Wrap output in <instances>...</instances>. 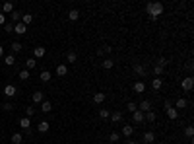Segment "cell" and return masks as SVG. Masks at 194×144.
Returning <instances> with one entry per match:
<instances>
[{
	"label": "cell",
	"instance_id": "1",
	"mask_svg": "<svg viewBox=\"0 0 194 144\" xmlns=\"http://www.w3.org/2000/svg\"><path fill=\"white\" fill-rule=\"evenodd\" d=\"M163 10H165V6L161 2H148L146 4V12H148L151 22H157V18L163 14Z\"/></svg>",
	"mask_w": 194,
	"mask_h": 144
},
{
	"label": "cell",
	"instance_id": "2",
	"mask_svg": "<svg viewBox=\"0 0 194 144\" xmlns=\"http://www.w3.org/2000/svg\"><path fill=\"white\" fill-rule=\"evenodd\" d=\"M165 111H167V117H169V119H171V121H175V119H177V117H179V111H177L175 107H173V103H171V101H169V99H167V101H165Z\"/></svg>",
	"mask_w": 194,
	"mask_h": 144
},
{
	"label": "cell",
	"instance_id": "3",
	"mask_svg": "<svg viewBox=\"0 0 194 144\" xmlns=\"http://www.w3.org/2000/svg\"><path fill=\"white\" fill-rule=\"evenodd\" d=\"M181 88L185 90V92H190V90L194 88V78H182V82H181Z\"/></svg>",
	"mask_w": 194,
	"mask_h": 144
},
{
	"label": "cell",
	"instance_id": "4",
	"mask_svg": "<svg viewBox=\"0 0 194 144\" xmlns=\"http://www.w3.org/2000/svg\"><path fill=\"white\" fill-rule=\"evenodd\" d=\"M138 109L142 111V113H148V111H151V101L150 99H142L138 105Z\"/></svg>",
	"mask_w": 194,
	"mask_h": 144
},
{
	"label": "cell",
	"instance_id": "5",
	"mask_svg": "<svg viewBox=\"0 0 194 144\" xmlns=\"http://www.w3.org/2000/svg\"><path fill=\"white\" fill-rule=\"evenodd\" d=\"M16 94H18V88L12 86V84H8V86L4 88V95H6V98H14Z\"/></svg>",
	"mask_w": 194,
	"mask_h": 144
},
{
	"label": "cell",
	"instance_id": "6",
	"mask_svg": "<svg viewBox=\"0 0 194 144\" xmlns=\"http://www.w3.org/2000/svg\"><path fill=\"white\" fill-rule=\"evenodd\" d=\"M132 121H134V125H140V123H144V113L140 109H136L134 113H132Z\"/></svg>",
	"mask_w": 194,
	"mask_h": 144
},
{
	"label": "cell",
	"instance_id": "7",
	"mask_svg": "<svg viewBox=\"0 0 194 144\" xmlns=\"http://www.w3.org/2000/svg\"><path fill=\"white\" fill-rule=\"evenodd\" d=\"M134 72L138 74V76H146V74H148V68H146L144 65H140V62H136V65H134Z\"/></svg>",
	"mask_w": 194,
	"mask_h": 144
},
{
	"label": "cell",
	"instance_id": "8",
	"mask_svg": "<svg viewBox=\"0 0 194 144\" xmlns=\"http://www.w3.org/2000/svg\"><path fill=\"white\" fill-rule=\"evenodd\" d=\"M31 99H33V103H43V101H45V94L43 92H33V94H31Z\"/></svg>",
	"mask_w": 194,
	"mask_h": 144
},
{
	"label": "cell",
	"instance_id": "9",
	"mask_svg": "<svg viewBox=\"0 0 194 144\" xmlns=\"http://www.w3.org/2000/svg\"><path fill=\"white\" fill-rule=\"evenodd\" d=\"M18 125H19V129H22V131H29V129H31V119L23 117V119H19Z\"/></svg>",
	"mask_w": 194,
	"mask_h": 144
},
{
	"label": "cell",
	"instance_id": "10",
	"mask_svg": "<svg viewBox=\"0 0 194 144\" xmlns=\"http://www.w3.org/2000/svg\"><path fill=\"white\" fill-rule=\"evenodd\" d=\"M132 88H134V92H136V94H144V92H146V84L142 82V80L134 82V86H132Z\"/></svg>",
	"mask_w": 194,
	"mask_h": 144
},
{
	"label": "cell",
	"instance_id": "11",
	"mask_svg": "<svg viewBox=\"0 0 194 144\" xmlns=\"http://www.w3.org/2000/svg\"><path fill=\"white\" fill-rule=\"evenodd\" d=\"M51 129V123L49 121H41L39 125H37V132H41V135H43V132H47Z\"/></svg>",
	"mask_w": 194,
	"mask_h": 144
},
{
	"label": "cell",
	"instance_id": "12",
	"mask_svg": "<svg viewBox=\"0 0 194 144\" xmlns=\"http://www.w3.org/2000/svg\"><path fill=\"white\" fill-rule=\"evenodd\" d=\"M151 88H153L155 92H159V90L163 88V80L161 78H151Z\"/></svg>",
	"mask_w": 194,
	"mask_h": 144
},
{
	"label": "cell",
	"instance_id": "13",
	"mask_svg": "<svg viewBox=\"0 0 194 144\" xmlns=\"http://www.w3.org/2000/svg\"><path fill=\"white\" fill-rule=\"evenodd\" d=\"M25 31H27V25H23L22 22H19V24H16V25H14V33H18V35H23V33H25Z\"/></svg>",
	"mask_w": 194,
	"mask_h": 144
},
{
	"label": "cell",
	"instance_id": "14",
	"mask_svg": "<svg viewBox=\"0 0 194 144\" xmlns=\"http://www.w3.org/2000/svg\"><path fill=\"white\" fill-rule=\"evenodd\" d=\"M186 105H188V101H186L185 98H179V99H177V101H175V105H173V107H175L177 111H179V109H185V107H186Z\"/></svg>",
	"mask_w": 194,
	"mask_h": 144
},
{
	"label": "cell",
	"instance_id": "15",
	"mask_svg": "<svg viewBox=\"0 0 194 144\" xmlns=\"http://www.w3.org/2000/svg\"><path fill=\"white\" fill-rule=\"evenodd\" d=\"M12 12H14V4L12 2H4L2 4V14L6 16V14H12Z\"/></svg>",
	"mask_w": 194,
	"mask_h": 144
},
{
	"label": "cell",
	"instance_id": "16",
	"mask_svg": "<svg viewBox=\"0 0 194 144\" xmlns=\"http://www.w3.org/2000/svg\"><path fill=\"white\" fill-rule=\"evenodd\" d=\"M66 74H68L66 65H56V76H66Z\"/></svg>",
	"mask_w": 194,
	"mask_h": 144
},
{
	"label": "cell",
	"instance_id": "17",
	"mask_svg": "<svg viewBox=\"0 0 194 144\" xmlns=\"http://www.w3.org/2000/svg\"><path fill=\"white\" fill-rule=\"evenodd\" d=\"M132 132H134V125H124L122 127V136H132Z\"/></svg>",
	"mask_w": 194,
	"mask_h": 144
},
{
	"label": "cell",
	"instance_id": "18",
	"mask_svg": "<svg viewBox=\"0 0 194 144\" xmlns=\"http://www.w3.org/2000/svg\"><path fill=\"white\" fill-rule=\"evenodd\" d=\"M105 98H107V95H105L103 92L93 94V103H103V101H105Z\"/></svg>",
	"mask_w": 194,
	"mask_h": 144
},
{
	"label": "cell",
	"instance_id": "19",
	"mask_svg": "<svg viewBox=\"0 0 194 144\" xmlns=\"http://www.w3.org/2000/svg\"><path fill=\"white\" fill-rule=\"evenodd\" d=\"M41 111H43V113H51V111H52V103L45 99L43 103H41Z\"/></svg>",
	"mask_w": 194,
	"mask_h": 144
},
{
	"label": "cell",
	"instance_id": "20",
	"mask_svg": "<svg viewBox=\"0 0 194 144\" xmlns=\"http://www.w3.org/2000/svg\"><path fill=\"white\" fill-rule=\"evenodd\" d=\"M153 140H155V135H153V132H151V131L144 132V142H146V144H151Z\"/></svg>",
	"mask_w": 194,
	"mask_h": 144
},
{
	"label": "cell",
	"instance_id": "21",
	"mask_svg": "<svg viewBox=\"0 0 194 144\" xmlns=\"http://www.w3.org/2000/svg\"><path fill=\"white\" fill-rule=\"evenodd\" d=\"M68 20H70V22H76V20H80V12H78L76 8L70 10V12H68Z\"/></svg>",
	"mask_w": 194,
	"mask_h": 144
},
{
	"label": "cell",
	"instance_id": "22",
	"mask_svg": "<svg viewBox=\"0 0 194 144\" xmlns=\"http://www.w3.org/2000/svg\"><path fill=\"white\" fill-rule=\"evenodd\" d=\"M155 119H157L155 111H148V113H144V121H148V123H153Z\"/></svg>",
	"mask_w": 194,
	"mask_h": 144
},
{
	"label": "cell",
	"instance_id": "23",
	"mask_svg": "<svg viewBox=\"0 0 194 144\" xmlns=\"http://www.w3.org/2000/svg\"><path fill=\"white\" fill-rule=\"evenodd\" d=\"M101 66L105 68V70H111V68L115 66V61H113V58H105V61L101 62Z\"/></svg>",
	"mask_w": 194,
	"mask_h": 144
},
{
	"label": "cell",
	"instance_id": "24",
	"mask_svg": "<svg viewBox=\"0 0 194 144\" xmlns=\"http://www.w3.org/2000/svg\"><path fill=\"white\" fill-rule=\"evenodd\" d=\"M45 47H35L33 49V55H35V58H41V57H45Z\"/></svg>",
	"mask_w": 194,
	"mask_h": 144
},
{
	"label": "cell",
	"instance_id": "25",
	"mask_svg": "<svg viewBox=\"0 0 194 144\" xmlns=\"http://www.w3.org/2000/svg\"><path fill=\"white\" fill-rule=\"evenodd\" d=\"M4 65H6V66H14L16 65V57L14 55H6V57H4Z\"/></svg>",
	"mask_w": 194,
	"mask_h": 144
},
{
	"label": "cell",
	"instance_id": "26",
	"mask_svg": "<svg viewBox=\"0 0 194 144\" xmlns=\"http://www.w3.org/2000/svg\"><path fill=\"white\" fill-rule=\"evenodd\" d=\"M118 140H120V132L115 131V132H111V135H109V142H111V144H117Z\"/></svg>",
	"mask_w": 194,
	"mask_h": 144
},
{
	"label": "cell",
	"instance_id": "27",
	"mask_svg": "<svg viewBox=\"0 0 194 144\" xmlns=\"http://www.w3.org/2000/svg\"><path fill=\"white\" fill-rule=\"evenodd\" d=\"M111 121L113 123H120V121H122V113H120V111H113V113H111Z\"/></svg>",
	"mask_w": 194,
	"mask_h": 144
},
{
	"label": "cell",
	"instance_id": "28",
	"mask_svg": "<svg viewBox=\"0 0 194 144\" xmlns=\"http://www.w3.org/2000/svg\"><path fill=\"white\" fill-rule=\"evenodd\" d=\"M18 76H19V80H23V82H25V80H29V78H31V74H29L27 68H23V70H19Z\"/></svg>",
	"mask_w": 194,
	"mask_h": 144
},
{
	"label": "cell",
	"instance_id": "29",
	"mask_svg": "<svg viewBox=\"0 0 194 144\" xmlns=\"http://www.w3.org/2000/svg\"><path fill=\"white\" fill-rule=\"evenodd\" d=\"M23 142V136L19 135V132H14L12 135V144H22Z\"/></svg>",
	"mask_w": 194,
	"mask_h": 144
},
{
	"label": "cell",
	"instance_id": "30",
	"mask_svg": "<svg viewBox=\"0 0 194 144\" xmlns=\"http://www.w3.org/2000/svg\"><path fill=\"white\" fill-rule=\"evenodd\" d=\"M22 12H18V10H14V12H12V22H16V24H19V22H22Z\"/></svg>",
	"mask_w": 194,
	"mask_h": 144
},
{
	"label": "cell",
	"instance_id": "31",
	"mask_svg": "<svg viewBox=\"0 0 194 144\" xmlns=\"http://www.w3.org/2000/svg\"><path fill=\"white\" fill-rule=\"evenodd\" d=\"M111 51H113V47H111V45H103L101 49L97 51V55H109V53H111Z\"/></svg>",
	"mask_w": 194,
	"mask_h": 144
},
{
	"label": "cell",
	"instance_id": "32",
	"mask_svg": "<svg viewBox=\"0 0 194 144\" xmlns=\"http://www.w3.org/2000/svg\"><path fill=\"white\" fill-rule=\"evenodd\" d=\"M31 22H33V16H31V14H23L22 16V24L23 25H29Z\"/></svg>",
	"mask_w": 194,
	"mask_h": 144
},
{
	"label": "cell",
	"instance_id": "33",
	"mask_svg": "<svg viewBox=\"0 0 194 144\" xmlns=\"http://www.w3.org/2000/svg\"><path fill=\"white\" fill-rule=\"evenodd\" d=\"M33 115H35V107H33V105H27V107H25V117L31 119Z\"/></svg>",
	"mask_w": 194,
	"mask_h": 144
},
{
	"label": "cell",
	"instance_id": "34",
	"mask_svg": "<svg viewBox=\"0 0 194 144\" xmlns=\"http://www.w3.org/2000/svg\"><path fill=\"white\" fill-rule=\"evenodd\" d=\"M22 49H23V45L19 43V41H14V43H12V51H14V53H19Z\"/></svg>",
	"mask_w": 194,
	"mask_h": 144
},
{
	"label": "cell",
	"instance_id": "35",
	"mask_svg": "<svg viewBox=\"0 0 194 144\" xmlns=\"http://www.w3.org/2000/svg\"><path fill=\"white\" fill-rule=\"evenodd\" d=\"M155 65H157V66H161V68H165L167 65H169V62H167V58H165V57H159V58H157V62H155Z\"/></svg>",
	"mask_w": 194,
	"mask_h": 144
},
{
	"label": "cell",
	"instance_id": "36",
	"mask_svg": "<svg viewBox=\"0 0 194 144\" xmlns=\"http://www.w3.org/2000/svg\"><path fill=\"white\" fill-rule=\"evenodd\" d=\"M25 66H27V70H31V68H35V66H37V61H35V58H27Z\"/></svg>",
	"mask_w": 194,
	"mask_h": 144
},
{
	"label": "cell",
	"instance_id": "37",
	"mask_svg": "<svg viewBox=\"0 0 194 144\" xmlns=\"http://www.w3.org/2000/svg\"><path fill=\"white\" fill-rule=\"evenodd\" d=\"M66 61H68V62H76V61H78V55H76V53H72V51H70V53L66 55Z\"/></svg>",
	"mask_w": 194,
	"mask_h": 144
},
{
	"label": "cell",
	"instance_id": "38",
	"mask_svg": "<svg viewBox=\"0 0 194 144\" xmlns=\"http://www.w3.org/2000/svg\"><path fill=\"white\" fill-rule=\"evenodd\" d=\"M99 117H101V119H109L111 113H109V109H99Z\"/></svg>",
	"mask_w": 194,
	"mask_h": 144
},
{
	"label": "cell",
	"instance_id": "39",
	"mask_svg": "<svg viewBox=\"0 0 194 144\" xmlns=\"http://www.w3.org/2000/svg\"><path fill=\"white\" fill-rule=\"evenodd\" d=\"M126 109L130 111V113H134V111H136V109H138V105H136V103H134V101H128V103H126Z\"/></svg>",
	"mask_w": 194,
	"mask_h": 144
},
{
	"label": "cell",
	"instance_id": "40",
	"mask_svg": "<svg viewBox=\"0 0 194 144\" xmlns=\"http://www.w3.org/2000/svg\"><path fill=\"white\" fill-rule=\"evenodd\" d=\"M41 80H43V82H49V80H51V72L43 70V72H41Z\"/></svg>",
	"mask_w": 194,
	"mask_h": 144
},
{
	"label": "cell",
	"instance_id": "41",
	"mask_svg": "<svg viewBox=\"0 0 194 144\" xmlns=\"http://www.w3.org/2000/svg\"><path fill=\"white\" fill-rule=\"evenodd\" d=\"M163 70H165V68H161V66H157V65L153 66V74H155V76H157V78H159V76H161V74H163Z\"/></svg>",
	"mask_w": 194,
	"mask_h": 144
},
{
	"label": "cell",
	"instance_id": "42",
	"mask_svg": "<svg viewBox=\"0 0 194 144\" xmlns=\"http://www.w3.org/2000/svg\"><path fill=\"white\" fill-rule=\"evenodd\" d=\"M185 135H186L188 138H192V136H194V129H192V127H186V129H185Z\"/></svg>",
	"mask_w": 194,
	"mask_h": 144
},
{
	"label": "cell",
	"instance_id": "43",
	"mask_svg": "<svg viewBox=\"0 0 194 144\" xmlns=\"http://www.w3.org/2000/svg\"><path fill=\"white\" fill-rule=\"evenodd\" d=\"M4 29H6L8 33H12V31H14V25H12V24H4Z\"/></svg>",
	"mask_w": 194,
	"mask_h": 144
},
{
	"label": "cell",
	"instance_id": "44",
	"mask_svg": "<svg viewBox=\"0 0 194 144\" xmlns=\"http://www.w3.org/2000/svg\"><path fill=\"white\" fill-rule=\"evenodd\" d=\"M2 109H4V111H12V109H14V105H12V103H4V105H2Z\"/></svg>",
	"mask_w": 194,
	"mask_h": 144
},
{
	"label": "cell",
	"instance_id": "45",
	"mask_svg": "<svg viewBox=\"0 0 194 144\" xmlns=\"http://www.w3.org/2000/svg\"><path fill=\"white\" fill-rule=\"evenodd\" d=\"M4 24H6V16L0 12V25H4Z\"/></svg>",
	"mask_w": 194,
	"mask_h": 144
},
{
	"label": "cell",
	"instance_id": "46",
	"mask_svg": "<svg viewBox=\"0 0 194 144\" xmlns=\"http://www.w3.org/2000/svg\"><path fill=\"white\" fill-rule=\"evenodd\" d=\"M2 57H4V47L0 45V58H2Z\"/></svg>",
	"mask_w": 194,
	"mask_h": 144
},
{
	"label": "cell",
	"instance_id": "47",
	"mask_svg": "<svg viewBox=\"0 0 194 144\" xmlns=\"http://www.w3.org/2000/svg\"><path fill=\"white\" fill-rule=\"evenodd\" d=\"M126 144H138V142H136V140H128Z\"/></svg>",
	"mask_w": 194,
	"mask_h": 144
}]
</instances>
